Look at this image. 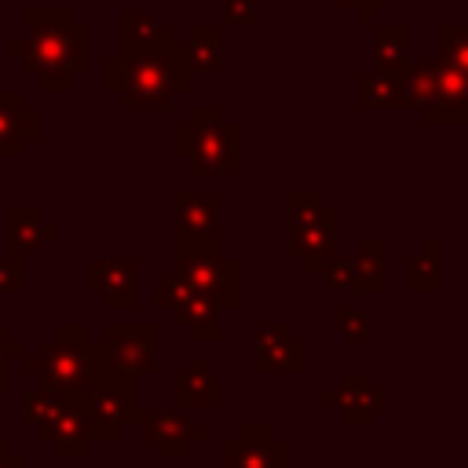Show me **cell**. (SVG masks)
Returning <instances> with one entry per match:
<instances>
[{"label":"cell","instance_id":"6da1fadb","mask_svg":"<svg viewBox=\"0 0 468 468\" xmlns=\"http://www.w3.org/2000/svg\"><path fill=\"white\" fill-rule=\"evenodd\" d=\"M223 468H289L285 442H278L267 428L241 431L234 442L223 446Z\"/></svg>","mask_w":468,"mask_h":468},{"label":"cell","instance_id":"7a4b0ae2","mask_svg":"<svg viewBox=\"0 0 468 468\" xmlns=\"http://www.w3.org/2000/svg\"><path fill=\"white\" fill-rule=\"evenodd\" d=\"M143 435H146V439L157 446V453H165V457H179L190 439H205L201 428L190 431V424H186L183 417H176V413H150L146 424H143Z\"/></svg>","mask_w":468,"mask_h":468},{"label":"cell","instance_id":"3957f363","mask_svg":"<svg viewBox=\"0 0 468 468\" xmlns=\"http://www.w3.org/2000/svg\"><path fill=\"white\" fill-rule=\"evenodd\" d=\"M205 362H194V373L176 377V399L194 402V406H216L219 402V380L201 369Z\"/></svg>","mask_w":468,"mask_h":468}]
</instances>
